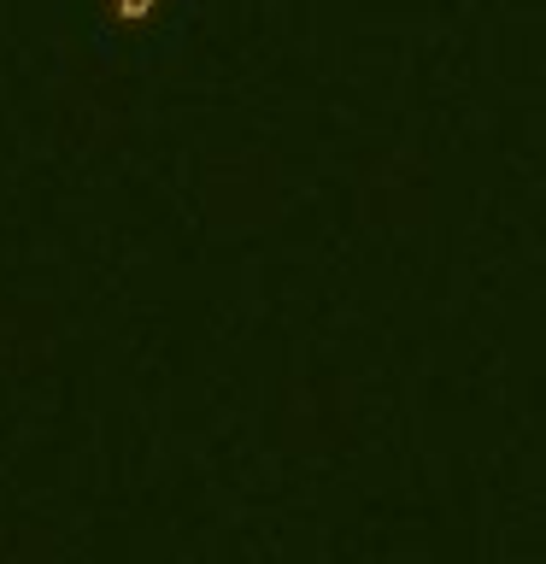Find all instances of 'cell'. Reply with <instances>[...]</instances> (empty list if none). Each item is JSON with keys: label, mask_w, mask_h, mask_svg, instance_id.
Instances as JSON below:
<instances>
[{"label": "cell", "mask_w": 546, "mask_h": 564, "mask_svg": "<svg viewBox=\"0 0 546 564\" xmlns=\"http://www.w3.org/2000/svg\"><path fill=\"white\" fill-rule=\"evenodd\" d=\"M165 7H176V0H100V18H106V30H141Z\"/></svg>", "instance_id": "1"}]
</instances>
